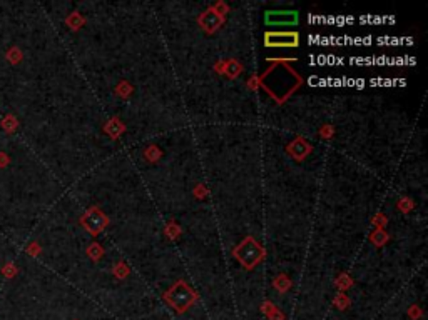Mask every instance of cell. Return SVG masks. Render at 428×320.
Masks as SVG:
<instances>
[{
  "mask_svg": "<svg viewBox=\"0 0 428 320\" xmlns=\"http://www.w3.org/2000/svg\"><path fill=\"white\" fill-rule=\"evenodd\" d=\"M22 50L18 49V47H10V49L7 50V54H5V59H7V62L8 64H12V65H17L18 62L22 60Z\"/></svg>",
  "mask_w": 428,
  "mask_h": 320,
  "instance_id": "5",
  "label": "cell"
},
{
  "mask_svg": "<svg viewBox=\"0 0 428 320\" xmlns=\"http://www.w3.org/2000/svg\"><path fill=\"white\" fill-rule=\"evenodd\" d=\"M0 125H2V128L7 133H13L17 130V127H18V120H17V117L13 115V113H7V115L3 117V120H2Z\"/></svg>",
  "mask_w": 428,
  "mask_h": 320,
  "instance_id": "4",
  "label": "cell"
},
{
  "mask_svg": "<svg viewBox=\"0 0 428 320\" xmlns=\"http://www.w3.org/2000/svg\"><path fill=\"white\" fill-rule=\"evenodd\" d=\"M266 45L269 47H296L298 33L281 32V33H266Z\"/></svg>",
  "mask_w": 428,
  "mask_h": 320,
  "instance_id": "2",
  "label": "cell"
},
{
  "mask_svg": "<svg viewBox=\"0 0 428 320\" xmlns=\"http://www.w3.org/2000/svg\"><path fill=\"white\" fill-rule=\"evenodd\" d=\"M264 20L268 25H296L298 23V13L291 10H271L266 13Z\"/></svg>",
  "mask_w": 428,
  "mask_h": 320,
  "instance_id": "1",
  "label": "cell"
},
{
  "mask_svg": "<svg viewBox=\"0 0 428 320\" xmlns=\"http://www.w3.org/2000/svg\"><path fill=\"white\" fill-rule=\"evenodd\" d=\"M27 252L30 255H37V252H39V245H37V243H30L28 248H27Z\"/></svg>",
  "mask_w": 428,
  "mask_h": 320,
  "instance_id": "8",
  "label": "cell"
},
{
  "mask_svg": "<svg viewBox=\"0 0 428 320\" xmlns=\"http://www.w3.org/2000/svg\"><path fill=\"white\" fill-rule=\"evenodd\" d=\"M8 164H10V155L5 152H0V169H5Z\"/></svg>",
  "mask_w": 428,
  "mask_h": 320,
  "instance_id": "7",
  "label": "cell"
},
{
  "mask_svg": "<svg viewBox=\"0 0 428 320\" xmlns=\"http://www.w3.org/2000/svg\"><path fill=\"white\" fill-rule=\"evenodd\" d=\"M15 274H17V267L13 265L12 262H7V264L2 267V275L7 277V279H12Z\"/></svg>",
  "mask_w": 428,
  "mask_h": 320,
  "instance_id": "6",
  "label": "cell"
},
{
  "mask_svg": "<svg viewBox=\"0 0 428 320\" xmlns=\"http://www.w3.org/2000/svg\"><path fill=\"white\" fill-rule=\"evenodd\" d=\"M104 217L101 212H97V210H89L87 213H85V217L82 218V223L85 225V228H87L89 232L96 233L102 228L104 225Z\"/></svg>",
  "mask_w": 428,
  "mask_h": 320,
  "instance_id": "3",
  "label": "cell"
}]
</instances>
